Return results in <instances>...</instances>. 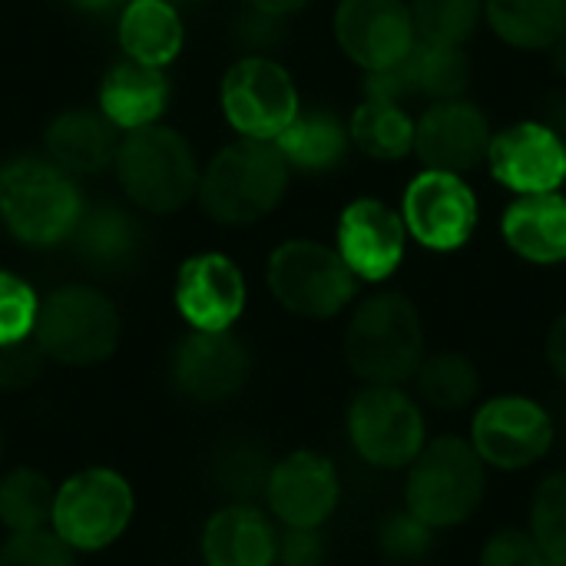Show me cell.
Here are the masks:
<instances>
[{
    "label": "cell",
    "instance_id": "6da1fadb",
    "mask_svg": "<svg viewBox=\"0 0 566 566\" xmlns=\"http://www.w3.org/2000/svg\"><path fill=\"white\" fill-rule=\"evenodd\" d=\"M289 186V163L275 143L239 139L199 172V206L222 226H249L269 216Z\"/></svg>",
    "mask_w": 566,
    "mask_h": 566
},
{
    "label": "cell",
    "instance_id": "7a4b0ae2",
    "mask_svg": "<svg viewBox=\"0 0 566 566\" xmlns=\"http://www.w3.org/2000/svg\"><path fill=\"white\" fill-rule=\"evenodd\" d=\"M83 216V196L60 166L17 156L0 169V222L23 245L66 242Z\"/></svg>",
    "mask_w": 566,
    "mask_h": 566
},
{
    "label": "cell",
    "instance_id": "3957f363",
    "mask_svg": "<svg viewBox=\"0 0 566 566\" xmlns=\"http://www.w3.org/2000/svg\"><path fill=\"white\" fill-rule=\"evenodd\" d=\"M116 179L143 212L169 216L199 189V163L186 136L169 126L129 129L116 146Z\"/></svg>",
    "mask_w": 566,
    "mask_h": 566
},
{
    "label": "cell",
    "instance_id": "277c9868",
    "mask_svg": "<svg viewBox=\"0 0 566 566\" xmlns=\"http://www.w3.org/2000/svg\"><path fill=\"white\" fill-rule=\"evenodd\" d=\"M345 355L355 375L371 385H401L424 358V332L411 298L398 292L371 295L352 315Z\"/></svg>",
    "mask_w": 566,
    "mask_h": 566
},
{
    "label": "cell",
    "instance_id": "5b68a950",
    "mask_svg": "<svg viewBox=\"0 0 566 566\" xmlns=\"http://www.w3.org/2000/svg\"><path fill=\"white\" fill-rule=\"evenodd\" d=\"M484 461L464 438H438L418 451L408 474V511L428 524L454 527L468 521L484 497Z\"/></svg>",
    "mask_w": 566,
    "mask_h": 566
},
{
    "label": "cell",
    "instance_id": "8992f818",
    "mask_svg": "<svg viewBox=\"0 0 566 566\" xmlns=\"http://www.w3.org/2000/svg\"><path fill=\"white\" fill-rule=\"evenodd\" d=\"M33 342L60 365L106 361L119 342V312L99 289L63 285L40 302Z\"/></svg>",
    "mask_w": 566,
    "mask_h": 566
},
{
    "label": "cell",
    "instance_id": "52a82bcc",
    "mask_svg": "<svg viewBox=\"0 0 566 566\" xmlns=\"http://www.w3.org/2000/svg\"><path fill=\"white\" fill-rule=\"evenodd\" d=\"M269 289L295 315L332 318L355 298V272L338 249L312 239H292L269 259Z\"/></svg>",
    "mask_w": 566,
    "mask_h": 566
},
{
    "label": "cell",
    "instance_id": "ba28073f",
    "mask_svg": "<svg viewBox=\"0 0 566 566\" xmlns=\"http://www.w3.org/2000/svg\"><path fill=\"white\" fill-rule=\"evenodd\" d=\"M133 517V491L123 474L109 468H86L73 474L53 501V534L73 551L109 547Z\"/></svg>",
    "mask_w": 566,
    "mask_h": 566
},
{
    "label": "cell",
    "instance_id": "9c48e42d",
    "mask_svg": "<svg viewBox=\"0 0 566 566\" xmlns=\"http://www.w3.org/2000/svg\"><path fill=\"white\" fill-rule=\"evenodd\" d=\"M222 109L242 139L275 143L298 116V90L282 63L252 53L226 70Z\"/></svg>",
    "mask_w": 566,
    "mask_h": 566
},
{
    "label": "cell",
    "instance_id": "30bf717a",
    "mask_svg": "<svg viewBox=\"0 0 566 566\" xmlns=\"http://www.w3.org/2000/svg\"><path fill=\"white\" fill-rule=\"evenodd\" d=\"M348 434L368 464L405 468L424 448V418L401 388L371 385L348 408Z\"/></svg>",
    "mask_w": 566,
    "mask_h": 566
},
{
    "label": "cell",
    "instance_id": "8fae6325",
    "mask_svg": "<svg viewBox=\"0 0 566 566\" xmlns=\"http://www.w3.org/2000/svg\"><path fill=\"white\" fill-rule=\"evenodd\" d=\"M554 424L547 411L531 398H494L474 415L471 444L484 464L501 471H521L551 451Z\"/></svg>",
    "mask_w": 566,
    "mask_h": 566
},
{
    "label": "cell",
    "instance_id": "7c38bea8",
    "mask_svg": "<svg viewBox=\"0 0 566 566\" xmlns=\"http://www.w3.org/2000/svg\"><path fill=\"white\" fill-rule=\"evenodd\" d=\"M335 36L368 73L391 70L418 43L411 7L405 0H342L335 10Z\"/></svg>",
    "mask_w": 566,
    "mask_h": 566
},
{
    "label": "cell",
    "instance_id": "4fadbf2b",
    "mask_svg": "<svg viewBox=\"0 0 566 566\" xmlns=\"http://www.w3.org/2000/svg\"><path fill=\"white\" fill-rule=\"evenodd\" d=\"M478 226V199L458 172L428 169L405 192V229L434 252L461 249Z\"/></svg>",
    "mask_w": 566,
    "mask_h": 566
},
{
    "label": "cell",
    "instance_id": "5bb4252c",
    "mask_svg": "<svg viewBox=\"0 0 566 566\" xmlns=\"http://www.w3.org/2000/svg\"><path fill=\"white\" fill-rule=\"evenodd\" d=\"M491 172L521 196L557 192L566 179V143L547 123H517L491 139Z\"/></svg>",
    "mask_w": 566,
    "mask_h": 566
},
{
    "label": "cell",
    "instance_id": "9a60e30c",
    "mask_svg": "<svg viewBox=\"0 0 566 566\" xmlns=\"http://www.w3.org/2000/svg\"><path fill=\"white\" fill-rule=\"evenodd\" d=\"M176 308L196 332H229L245 308V279L222 252H202L179 265Z\"/></svg>",
    "mask_w": 566,
    "mask_h": 566
},
{
    "label": "cell",
    "instance_id": "2e32d148",
    "mask_svg": "<svg viewBox=\"0 0 566 566\" xmlns=\"http://www.w3.org/2000/svg\"><path fill=\"white\" fill-rule=\"evenodd\" d=\"M265 497L289 531H318L338 504V474L328 458L295 451L269 471Z\"/></svg>",
    "mask_w": 566,
    "mask_h": 566
},
{
    "label": "cell",
    "instance_id": "e0dca14e",
    "mask_svg": "<svg viewBox=\"0 0 566 566\" xmlns=\"http://www.w3.org/2000/svg\"><path fill=\"white\" fill-rule=\"evenodd\" d=\"M415 149L428 169L464 172L488 159L491 126L474 103L441 99L415 123Z\"/></svg>",
    "mask_w": 566,
    "mask_h": 566
},
{
    "label": "cell",
    "instance_id": "ac0fdd59",
    "mask_svg": "<svg viewBox=\"0 0 566 566\" xmlns=\"http://www.w3.org/2000/svg\"><path fill=\"white\" fill-rule=\"evenodd\" d=\"M249 378L245 345L229 332H192L172 355V381L192 401H226Z\"/></svg>",
    "mask_w": 566,
    "mask_h": 566
},
{
    "label": "cell",
    "instance_id": "d6986e66",
    "mask_svg": "<svg viewBox=\"0 0 566 566\" xmlns=\"http://www.w3.org/2000/svg\"><path fill=\"white\" fill-rule=\"evenodd\" d=\"M468 76H471V63L461 46L418 40L401 63L368 76V96L395 99V103L408 96H424L441 103V99H458L468 86Z\"/></svg>",
    "mask_w": 566,
    "mask_h": 566
},
{
    "label": "cell",
    "instance_id": "ffe728a7",
    "mask_svg": "<svg viewBox=\"0 0 566 566\" xmlns=\"http://www.w3.org/2000/svg\"><path fill=\"white\" fill-rule=\"evenodd\" d=\"M405 232V219H398L385 202L358 199L338 219V255L355 279L381 282L401 265Z\"/></svg>",
    "mask_w": 566,
    "mask_h": 566
},
{
    "label": "cell",
    "instance_id": "44dd1931",
    "mask_svg": "<svg viewBox=\"0 0 566 566\" xmlns=\"http://www.w3.org/2000/svg\"><path fill=\"white\" fill-rule=\"evenodd\" d=\"M202 560L206 566H272L279 560V537L262 511L235 501L209 517Z\"/></svg>",
    "mask_w": 566,
    "mask_h": 566
},
{
    "label": "cell",
    "instance_id": "7402d4cb",
    "mask_svg": "<svg viewBox=\"0 0 566 566\" xmlns=\"http://www.w3.org/2000/svg\"><path fill=\"white\" fill-rule=\"evenodd\" d=\"M169 103V80L159 66L136 60L116 63L99 83V113L113 129H143L159 123Z\"/></svg>",
    "mask_w": 566,
    "mask_h": 566
},
{
    "label": "cell",
    "instance_id": "603a6c76",
    "mask_svg": "<svg viewBox=\"0 0 566 566\" xmlns=\"http://www.w3.org/2000/svg\"><path fill=\"white\" fill-rule=\"evenodd\" d=\"M46 159L66 176H96L116 159V136L103 113L66 109L60 113L43 136Z\"/></svg>",
    "mask_w": 566,
    "mask_h": 566
},
{
    "label": "cell",
    "instance_id": "cb8c5ba5",
    "mask_svg": "<svg viewBox=\"0 0 566 566\" xmlns=\"http://www.w3.org/2000/svg\"><path fill=\"white\" fill-rule=\"evenodd\" d=\"M507 245L541 265L566 262V199L557 192L524 196L504 212Z\"/></svg>",
    "mask_w": 566,
    "mask_h": 566
},
{
    "label": "cell",
    "instance_id": "d4e9b609",
    "mask_svg": "<svg viewBox=\"0 0 566 566\" xmlns=\"http://www.w3.org/2000/svg\"><path fill=\"white\" fill-rule=\"evenodd\" d=\"M66 242H73V252L90 269L106 272V269H123L139 255L143 229L136 216H129V209L116 202H96L90 209L83 206V216Z\"/></svg>",
    "mask_w": 566,
    "mask_h": 566
},
{
    "label": "cell",
    "instance_id": "484cf974",
    "mask_svg": "<svg viewBox=\"0 0 566 566\" xmlns=\"http://www.w3.org/2000/svg\"><path fill=\"white\" fill-rule=\"evenodd\" d=\"M182 40V17L166 0H129L119 13V46L126 60L163 70L179 56Z\"/></svg>",
    "mask_w": 566,
    "mask_h": 566
},
{
    "label": "cell",
    "instance_id": "4316f807",
    "mask_svg": "<svg viewBox=\"0 0 566 566\" xmlns=\"http://www.w3.org/2000/svg\"><path fill=\"white\" fill-rule=\"evenodd\" d=\"M275 146L285 156L289 169L328 172L348 159L352 133L345 129V123L335 113H325V109L302 113L298 109L292 126L275 139Z\"/></svg>",
    "mask_w": 566,
    "mask_h": 566
},
{
    "label": "cell",
    "instance_id": "83f0119b",
    "mask_svg": "<svg viewBox=\"0 0 566 566\" xmlns=\"http://www.w3.org/2000/svg\"><path fill=\"white\" fill-rule=\"evenodd\" d=\"M491 27L501 40L544 50L566 33V0H488Z\"/></svg>",
    "mask_w": 566,
    "mask_h": 566
},
{
    "label": "cell",
    "instance_id": "f1b7e54d",
    "mask_svg": "<svg viewBox=\"0 0 566 566\" xmlns=\"http://www.w3.org/2000/svg\"><path fill=\"white\" fill-rule=\"evenodd\" d=\"M348 133L358 143V149L375 159H401L415 146V119L395 99L368 96L355 109Z\"/></svg>",
    "mask_w": 566,
    "mask_h": 566
},
{
    "label": "cell",
    "instance_id": "f546056e",
    "mask_svg": "<svg viewBox=\"0 0 566 566\" xmlns=\"http://www.w3.org/2000/svg\"><path fill=\"white\" fill-rule=\"evenodd\" d=\"M56 491L33 468H17L0 481V521L13 531H43L53 521Z\"/></svg>",
    "mask_w": 566,
    "mask_h": 566
},
{
    "label": "cell",
    "instance_id": "4dcf8cb0",
    "mask_svg": "<svg viewBox=\"0 0 566 566\" xmlns=\"http://www.w3.org/2000/svg\"><path fill=\"white\" fill-rule=\"evenodd\" d=\"M418 385H421V395L428 398V405H434L441 411H458V408L471 405L481 388L474 365L454 352H441V355L421 361Z\"/></svg>",
    "mask_w": 566,
    "mask_h": 566
},
{
    "label": "cell",
    "instance_id": "1f68e13d",
    "mask_svg": "<svg viewBox=\"0 0 566 566\" xmlns=\"http://www.w3.org/2000/svg\"><path fill=\"white\" fill-rule=\"evenodd\" d=\"M481 7L484 0H411V20L418 40L461 46L474 33L481 20Z\"/></svg>",
    "mask_w": 566,
    "mask_h": 566
},
{
    "label": "cell",
    "instance_id": "d6a6232c",
    "mask_svg": "<svg viewBox=\"0 0 566 566\" xmlns=\"http://www.w3.org/2000/svg\"><path fill=\"white\" fill-rule=\"evenodd\" d=\"M531 534L551 564H566V474L541 484L531 507Z\"/></svg>",
    "mask_w": 566,
    "mask_h": 566
},
{
    "label": "cell",
    "instance_id": "836d02e7",
    "mask_svg": "<svg viewBox=\"0 0 566 566\" xmlns=\"http://www.w3.org/2000/svg\"><path fill=\"white\" fill-rule=\"evenodd\" d=\"M36 308L40 298L33 295V289L20 275L0 269V348L33 335Z\"/></svg>",
    "mask_w": 566,
    "mask_h": 566
},
{
    "label": "cell",
    "instance_id": "e575fe53",
    "mask_svg": "<svg viewBox=\"0 0 566 566\" xmlns=\"http://www.w3.org/2000/svg\"><path fill=\"white\" fill-rule=\"evenodd\" d=\"M0 566H76L73 547L53 531H23L0 547Z\"/></svg>",
    "mask_w": 566,
    "mask_h": 566
},
{
    "label": "cell",
    "instance_id": "d590c367",
    "mask_svg": "<svg viewBox=\"0 0 566 566\" xmlns=\"http://www.w3.org/2000/svg\"><path fill=\"white\" fill-rule=\"evenodd\" d=\"M219 481L229 488V494H235L239 501H245V497L265 491V484H269V468H265V461H262L255 451L235 448V451H229V454L219 461Z\"/></svg>",
    "mask_w": 566,
    "mask_h": 566
},
{
    "label": "cell",
    "instance_id": "8d00e7d4",
    "mask_svg": "<svg viewBox=\"0 0 566 566\" xmlns=\"http://www.w3.org/2000/svg\"><path fill=\"white\" fill-rule=\"evenodd\" d=\"M431 541V527L421 524L411 511L408 514H391L381 524V547L388 557L395 560H415L428 551Z\"/></svg>",
    "mask_w": 566,
    "mask_h": 566
},
{
    "label": "cell",
    "instance_id": "74e56055",
    "mask_svg": "<svg viewBox=\"0 0 566 566\" xmlns=\"http://www.w3.org/2000/svg\"><path fill=\"white\" fill-rule=\"evenodd\" d=\"M544 551L537 547L534 534L524 531H501L488 541L481 566H544Z\"/></svg>",
    "mask_w": 566,
    "mask_h": 566
},
{
    "label": "cell",
    "instance_id": "f35d334b",
    "mask_svg": "<svg viewBox=\"0 0 566 566\" xmlns=\"http://www.w3.org/2000/svg\"><path fill=\"white\" fill-rule=\"evenodd\" d=\"M43 352L36 342H13V345H3L0 348V385L3 388H30L40 371H43Z\"/></svg>",
    "mask_w": 566,
    "mask_h": 566
},
{
    "label": "cell",
    "instance_id": "ab89813d",
    "mask_svg": "<svg viewBox=\"0 0 566 566\" xmlns=\"http://www.w3.org/2000/svg\"><path fill=\"white\" fill-rule=\"evenodd\" d=\"M282 17H272V13H262V10H245L242 20H235V36L239 43H245L249 50H269L279 43L282 36Z\"/></svg>",
    "mask_w": 566,
    "mask_h": 566
},
{
    "label": "cell",
    "instance_id": "60d3db41",
    "mask_svg": "<svg viewBox=\"0 0 566 566\" xmlns=\"http://www.w3.org/2000/svg\"><path fill=\"white\" fill-rule=\"evenodd\" d=\"M322 537L315 531H289V537L279 544L282 566H322Z\"/></svg>",
    "mask_w": 566,
    "mask_h": 566
},
{
    "label": "cell",
    "instance_id": "b9f144b4",
    "mask_svg": "<svg viewBox=\"0 0 566 566\" xmlns=\"http://www.w3.org/2000/svg\"><path fill=\"white\" fill-rule=\"evenodd\" d=\"M547 355H551V365L554 371L566 381V315H560L551 328V338H547Z\"/></svg>",
    "mask_w": 566,
    "mask_h": 566
},
{
    "label": "cell",
    "instance_id": "7bdbcfd3",
    "mask_svg": "<svg viewBox=\"0 0 566 566\" xmlns=\"http://www.w3.org/2000/svg\"><path fill=\"white\" fill-rule=\"evenodd\" d=\"M308 0H245V7L252 10H262V13H272V17H289L295 10H302Z\"/></svg>",
    "mask_w": 566,
    "mask_h": 566
},
{
    "label": "cell",
    "instance_id": "ee69618b",
    "mask_svg": "<svg viewBox=\"0 0 566 566\" xmlns=\"http://www.w3.org/2000/svg\"><path fill=\"white\" fill-rule=\"evenodd\" d=\"M547 126L554 129V133H560L566 136V93H554L551 99H547Z\"/></svg>",
    "mask_w": 566,
    "mask_h": 566
},
{
    "label": "cell",
    "instance_id": "f6af8a7d",
    "mask_svg": "<svg viewBox=\"0 0 566 566\" xmlns=\"http://www.w3.org/2000/svg\"><path fill=\"white\" fill-rule=\"evenodd\" d=\"M70 3L83 13H106V10H116L123 0H70Z\"/></svg>",
    "mask_w": 566,
    "mask_h": 566
},
{
    "label": "cell",
    "instance_id": "bcb514c9",
    "mask_svg": "<svg viewBox=\"0 0 566 566\" xmlns=\"http://www.w3.org/2000/svg\"><path fill=\"white\" fill-rule=\"evenodd\" d=\"M554 60H557V70L566 76V33L554 43Z\"/></svg>",
    "mask_w": 566,
    "mask_h": 566
},
{
    "label": "cell",
    "instance_id": "7dc6e473",
    "mask_svg": "<svg viewBox=\"0 0 566 566\" xmlns=\"http://www.w3.org/2000/svg\"><path fill=\"white\" fill-rule=\"evenodd\" d=\"M166 3L179 10V7H192V3H199V0H166Z\"/></svg>",
    "mask_w": 566,
    "mask_h": 566
},
{
    "label": "cell",
    "instance_id": "c3c4849f",
    "mask_svg": "<svg viewBox=\"0 0 566 566\" xmlns=\"http://www.w3.org/2000/svg\"><path fill=\"white\" fill-rule=\"evenodd\" d=\"M544 566H566V564H544Z\"/></svg>",
    "mask_w": 566,
    "mask_h": 566
}]
</instances>
